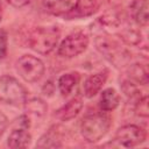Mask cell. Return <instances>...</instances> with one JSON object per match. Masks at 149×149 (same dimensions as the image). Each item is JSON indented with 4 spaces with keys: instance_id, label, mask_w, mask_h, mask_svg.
Listing matches in <instances>:
<instances>
[{
    "instance_id": "8992f818",
    "label": "cell",
    "mask_w": 149,
    "mask_h": 149,
    "mask_svg": "<svg viewBox=\"0 0 149 149\" xmlns=\"http://www.w3.org/2000/svg\"><path fill=\"white\" fill-rule=\"evenodd\" d=\"M95 47L98 51L104 55L111 63L115 66H119L125 63L127 58V52L120 47V44L107 35H100L95 37Z\"/></svg>"
},
{
    "instance_id": "ac0fdd59",
    "label": "cell",
    "mask_w": 149,
    "mask_h": 149,
    "mask_svg": "<svg viewBox=\"0 0 149 149\" xmlns=\"http://www.w3.org/2000/svg\"><path fill=\"white\" fill-rule=\"evenodd\" d=\"M23 106L28 114H33L38 118L44 116L48 111V105L40 98H29L24 101Z\"/></svg>"
},
{
    "instance_id": "7a4b0ae2",
    "label": "cell",
    "mask_w": 149,
    "mask_h": 149,
    "mask_svg": "<svg viewBox=\"0 0 149 149\" xmlns=\"http://www.w3.org/2000/svg\"><path fill=\"white\" fill-rule=\"evenodd\" d=\"M61 29L57 26L36 27L28 37V45L40 55H49L58 44Z\"/></svg>"
},
{
    "instance_id": "9a60e30c",
    "label": "cell",
    "mask_w": 149,
    "mask_h": 149,
    "mask_svg": "<svg viewBox=\"0 0 149 149\" xmlns=\"http://www.w3.org/2000/svg\"><path fill=\"white\" fill-rule=\"evenodd\" d=\"M120 104V95L116 92V90L108 87L105 88L100 93L99 98V108L105 112H112L114 111Z\"/></svg>"
},
{
    "instance_id": "7c38bea8",
    "label": "cell",
    "mask_w": 149,
    "mask_h": 149,
    "mask_svg": "<svg viewBox=\"0 0 149 149\" xmlns=\"http://www.w3.org/2000/svg\"><path fill=\"white\" fill-rule=\"evenodd\" d=\"M147 0H132L129 3V14L133 21L140 27H147L149 21Z\"/></svg>"
},
{
    "instance_id": "cb8c5ba5",
    "label": "cell",
    "mask_w": 149,
    "mask_h": 149,
    "mask_svg": "<svg viewBox=\"0 0 149 149\" xmlns=\"http://www.w3.org/2000/svg\"><path fill=\"white\" fill-rule=\"evenodd\" d=\"M7 2L14 8H22L27 6L30 2V0H7Z\"/></svg>"
},
{
    "instance_id": "30bf717a",
    "label": "cell",
    "mask_w": 149,
    "mask_h": 149,
    "mask_svg": "<svg viewBox=\"0 0 149 149\" xmlns=\"http://www.w3.org/2000/svg\"><path fill=\"white\" fill-rule=\"evenodd\" d=\"M76 3L77 0H42L43 8L47 13L64 19L74 8Z\"/></svg>"
},
{
    "instance_id": "ffe728a7",
    "label": "cell",
    "mask_w": 149,
    "mask_h": 149,
    "mask_svg": "<svg viewBox=\"0 0 149 149\" xmlns=\"http://www.w3.org/2000/svg\"><path fill=\"white\" fill-rule=\"evenodd\" d=\"M120 86H121L122 93H125L126 97H128V98H130V99H134L135 101L141 97V94H140L141 92H140V90H139V87H137V84H135V83H134L133 80H130L129 78L122 80L121 84H120Z\"/></svg>"
},
{
    "instance_id": "603a6c76",
    "label": "cell",
    "mask_w": 149,
    "mask_h": 149,
    "mask_svg": "<svg viewBox=\"0 0 149 149\" xmlns=\"http://www.w3.org/2000/svg\"><path fill=\"white\" fill-rule=\"evenodd\" d=\"M8 119H7V116L2 113V112H0V137L3 135V133H5V130L7 129V127H8Z\"/></svg>"
},
{
    "instance_id": "2e32d148",
    "label": "cell",
    "mask_w": 149,
    "mask_h": 149,
    "mask_svg": "<svg viewBox=\"0 0 149 149\" xmlns=\"http://www.w3.org/2000/svg\"><path fill=\"white\" fill-rule=\"evenodd\" d=\"M79 79L80 77H79V73L77 72H68L62 74L57 80V87L59 93L63 97L69 95L79 84Z\"/></svg>"
},
{
    "instance_id": "4fadbf2b",
    "label": "cell",
    "mask_w": 149,
    "mask_h": 149,
    "mask_svg": "<svg viewBox=\"0 0 149 149\" xmlns=\"http://www.w3.org/2000/svg\"><path fill=\"white\" fill-rule=\"evenodd\" d=\"M31 141V135L29 128L14 127L7 137V146L12 149H21L29 146Z\"/></svg>"
},
{
    "instance_id": "d4e9b609",
    "label": "cell",
    "mask_w": 149,
    "mask_h": 149,
    "mask_svg": "<svg viewBox=\"0 0 149 149\" xmlns=\"http://www.w3.org/2000/svg\"><path fill=\"white\" fill-rule=\"evenodd\" d=\"M2 19V5H1V1H0V21Z\"/></svg>"
},
{
    "instance_id": "e0dca14e",
    "label": "cell",
    "mask_w": 149,
    "mask_h": 149,
    "mask_svg": "<svg viewBox=\"0 0 149 149\" xmlns=\"http://www.w3.org/2000/svg\"><path fill=\"white\" fill-rule=\"evenodd\" d=\"M128 76H129V79L133 80L135 84L147 85L149 80V72H148L147 64L135 63L130 65L128 69Z\"/></svg>"
},
{
    "instance_id": "d6986e66",
    "label": "cell",
    "mask_w": 149,
    "mask_h": 149,
    "mask_svg": "<svg viewBox=\"0 0 149 149\" xmlns=\"http://www.w3.org/2000/svg\"><path fill=\"white\" fill-rule=\"evenodd\" d=\"M120 38L128 45H137L141 42V33L133 28H125L120 33Z\"/></svg>"
},
{
    "instance_id": "5bb4252c",
    "label": "cell",
    "mask_w": 149,
    "mask_h": 149,
    "mask_svg": "<svg viewBox=\"0 0 149 149\" xmlns=\"http://www.w3.org/2000/svg\"><path fill=\"white\" fill-rule=\"evenodd\" d=\"M99 5L95 0H77V3L74 8L68 14L65 19L72 20V19H81V17H87L93 15Z\"/></svg>"
},
{
    "instance_id": "44dd1931",
    "label": "cell",
    "mask_w": 149,
    "mask_h": 149,
    "mask_svg": "<svg viewBox=\"0 0 149 149\" xmlns=\"http://www.w3.org/2000/svg\"><path fill=\"white\" fill-rule=\"evenodd\" d=\"M134 112L139 118L147 119L149 116V108H148V97L143 95L140 97L134 105Z\"/></svg>"
},
{
    "instance_id": "3957f363",
    "label": "cell",
    "mask_w": 149,
    "mask_h": 149,
    "mask_svg": "<svg viewBox=\"0 0 149 149\" xmlns=\"http://www.w3.org/2000/svg\"><path fill=\"white\" fill-rule=\"evenodd\" d=\"M27 100V90L13 76H0V102L10 106H22Z\"/></svg>"
},
{
    "instance_id": "8fae6325",
    "label": "cell",
    "mask_w": 149,
    "mask_h": 149,
    "mask_svg": "<svg viewBox=\"0 0 149 149\" xmlns=\"http://www.w3.org/2000/svg\"><path fill=\"white\" fill-rule=\"evenodd\" d=\"M83 108V99L81 97H73L66 104H64L61 108H58L55 113V116L59 121H70L74 119Z\"/></svg>"
},
{
    "instance_id": "7402d4cb",
    "label": "cell",
    "mask_w": 149,
    "mask_h": 149,
    "mask_svg": "<svg viewBox=\"0 0 149 149\" xmlns=\"http://www.w3.org/2000/svg\"><path fill=\"white\" fill-rule=\"evenodd\" d=\"M8 50V34L5 29L0 28V61L5 59Z\"/></svg>"
},
{
    "instance_id": "277c9868",
    "label": "cell",
    "mask_w": 149,
    "mask_h": 149,
    "mask_svg": "<svg viewBox=\"0 0 149 149\" xmlns=\"http://www.w3.org/2000/svg\"><path fill=\"white\" fill-rule=\"evenodd\" d=\"M15 69L19 76L27 83L38 81L45 71L44 63L38 57L33 55L21 56L15 63Z\"/></svg>"
},
{
    "instance_id": "5b68a950",
    "label": "cell",
    "mask_w": 149,
    "mask_h": 149,
    "mask_svg": "<svg viewBox=\"0 0 149 149\" xmlns=\"http://www.w3.org/2000/svg\"><path fill=\"white\" fill-rule=\"evenodd\" d=\"M90 44V37L84 31L69 34L58 45V55L64 58H73L81 55Z\"/></svg>"
},
{
    "instance_id": "6da1fadb",
    "label": "cell",
    "mask_w": 149,
    "mask_h": 149,
    "mask_svg": "<svg viewBox=\"0 0 149 149\" xmlns=\"http://www.w3.org/2000/svg\"><path fill=\"white\" fill-rule=\"evenodd\" d=\"M112 126V118L108 112L93 111L87 112L80 121V134L88 143L100 141L109 130Z\"/></svg>"
},
{
    "instance_id": "9c48e42d",
    "label": "cell",
    "mask_w": 149,
    "mask_h": 149,
    "mask_svg": "<svg viewBox=\"0 0 149 149\" xmlns=\"http://www.w3.org/2000/svg\"><path fill=\"white\" fill-rule=\"evenodd\" d=\"M63 132L59 125H54L50 127L36 142V148H61L63 146Z\"/></svg>"
},
{
    "instance_id": "52a82bcc",
    "label": "cell",
    "mask_w": 149,
    "mask_h": 149,
    "mask_svg": "<svg viewBox=\"0 0 149 149\" xmlns=\"http://www.w3.org/2000/svg\"><path fill=\"white\" fill-rule=\"evenodd\" d=\"M147 139V133L143 128L136 125L121 126L114 136V142L125 148H133L143 143Z\"/></svg>"
},
{
    "instance_id": "ba28073f",
    "label": "cell",
    "mask_w": 149,
    "mask_h": 149,
    "mask_svg": "<svg viewBox=\"0 0 149 149\" xmlns=\"http://www.w3.org/2000/svg\"><path fill=\"white\" fill-rule=\"evenodd\" d=\"M107 78H108V71L106 70H102L88 76L84 81V86H83L84 95L88 99L97 95L101 91L102 86L106 84Z\"/></svg>"
}]
</instances>
